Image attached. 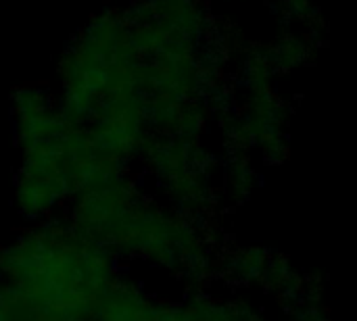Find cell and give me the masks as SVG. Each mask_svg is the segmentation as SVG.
<instances>
[{"label": "cell", "instance_id": "6da1fadb", "mask_svg": "<svg viewBox=\"0 0 357 321\" xmlns=\"http://www.w3.org/2000/svg\"><path fill=\"white\" fill-rule=\"evenodd\" d=\"M67 217L115 259H138L190 286L218 263L199 219L146 198L128 169L75 194Z\"/></svg>", "mask_w": 357, "mask_h": 321}, {"label": "cell", "instance_id": "7a4b0ae2", "mask_svg": "<svg viewBox=\"0 0 357 321\" xmlns=\"http://www.w3.org/2000/svg\"><path fill=\"white\" fill-rule=\"evenodd\" d=\"M123 269L67 215L33 221L0 249V278L52 321H94Z\"/></svg>", "mask_w": 357, "mask_h": 321}, {"label": "cell", "instance_id": "3957f363", "mask_svg": "<svg viewBox=\"0 0 357 321\" xmlns=\"http://www.w3.org/2000/svg\"><path fill=\"white\" fill-rule=\"evenodd\" d=\"M197 321H268L266 315L243 299L222 301L203 292H195L188 299Z\"/></svg>", "mask_w": 357, "mask_h": 321}, {"label": "cell", "instance_id": "277c9868", "mask_svg": "<svg viewBox=\"0 0 357 321\" xmlns=\"http://www.w3.org/2000/svg\"><path fill=\"white\" fill-rule=\"evenodd\" d=\"M0 321H52L21 290L0 278Z\"/></svg>", "mask_w": 357, "mask_h": 321}, {"label": "cell", "instance_id": "5b68a950", "mask_svg": "<svg viewBox=\"0 0 357 321\" xmlns=\"http://www.w3.org/2000/svg\"><path fill=\"white\" fill-rule=\"evenodd\" d=\"M153 321H197L188 301L174 303V301H159Z\"/></svg>", "mask_w": 357, "mask_h": 321}, {"label": "cell", "instance_id": "8992f818", "mask_svg": "<svg viewBox=\"0 0 357 321\" xmlns=\"http://www.w3.org/2000/svg\"><path fill=\"white\" fill-rule=\"evenodd\" d=\"M297 303V309H295V315H293V321H326V315L322 313V309L318 305H314L307 295L293 301Z\"/></svg>", "mask_w": 357, "mask_h": 321}]
</instances>
